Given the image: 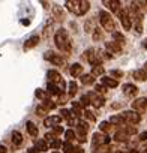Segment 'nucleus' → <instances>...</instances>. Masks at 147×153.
<instances>
[{
	"mask_svg": "<svg viewBox=\"0 0 147 153\" xmlns=\"http://www.w3.org/2000/svg\"><path fill=\"white\" fill-rule=\"evenodd\" d=\"M54 44L56 47L59 48L60 53L63 54H69L72 51V44H71V39H69V35L65 29H59L54 35Z\"/></svg>",
	"mask_w": 147,
	"mask_h": 153,
	"instance_id": "f257e3e1",
	"label": "nucleus"
},
{
	"mask_svg": "<svg viewBox=\"0 0 147 153\" xmlns=\"http://www.w3.org/2000/svg\"><path fill=\"white\" fill-rule=\"evenodd\" d=\"M65 6L69 12L80 17V15H86V12H89L90 2H87V0H68Z\"/></svg>",
	"mask_w": 147,
	"mask_h": 153,
	"instance_id": "f03ea898",
	"label": "nucleus"
},
{
	"mask_svg": "<svg viewBox=\"0 0 147 153\" xmlns=\"http://www.w3.org/2000/svg\"><path fill=\"white\" fill-rule=\"evenodd\" d=\"M99 21H101V26H102V29L105 32H108V33H114L116 32V24H114V20H113L110 12L99 11Z\"/></svg>",
	"mask_w": 147,
	"mask_h": 153,
	"instance_id": "7ed1b4c3",
	"label": "nucleus"
},
{
	"mask_svg": "<svg viewBox=\"0 0 147 153\" xmlns=\"http://www.w3.org/2000/svg\"><path fill=\"white\" fill-rule=\"evenodd\" d=\"M83 60H86L87 63H90L92 66L95 65H102V59L101 54H98V51L95 48H89L83 53Z\"/></svg>",
	"mask_w": 147,
	"mask_h": 153,
	"instance_id": "20e7f679",
	"label": "nucleus"
},
{
	"mask_svg": "<svg viewBox=\"0 0 147 153\" xmlns=\"http://www.w3.org/2000/svg\"><path fill=\"white\" fill-rule=\"evenodd\" d=\"M47 78H48V83H53V84L59 86V87L62 89V92L65 90V87H66V83L63 81L62 75H60L57 71H54V69L48 71V72H47Z\"/></svg>",
	"mask_w": 147,
	"mask_h": 153,
	"instance_id": "39448f33",
	"label": "nucleus"
},
{
	"mask_svg": "<svg viewBox=\"0 0 147 153\" xmlns=\"http://www.w3.org/2000/svg\"><path fill=\"white\" fill-rule=\"evenodd\" d=\"M111 141V138L107 135V134H102V132H95L93 134V140H92V144L93 147H101V146H108Z\"/></svg>",
	"mask_w": 147,
	"mask_h": 153,
	"instance_id": "423d86ee",
	"label": "nucleus"
},
{
	"mask_svg": "<svg viewBox=\"0 0 147 153\" xmlns=\"http://www.w3.org/2000/svg\"><path fill=\"white\" fill-rule=\"evenodd\" d=\"M44 59L45 60H48V62H51L53 65H56V66H63L66 62H65V59L62 57V54H56L54 51H45L44 53Z\"/></svg>",
	"mask_w": 147,
	"mask_h": 153,
	"instance_id": "0eeeda50",
	"label": "nucleus"
},
{
	"mask_svg": "<svg viewBox=\"0 0 147 153\" xmlns=\"http://www.w3.org/2000/svg\"><path fill=\"white\" fill-rule=\"evenodd\" d=\"M122 119H123V122L125 123H128V125H137V123H140V120H141V116L138 114V113H135V111H123L122 114H119Z\"/></svg>",
	"mask_w": 147,
	"mask_h": 153,
	"instance_id": "6e6552de",
	"label": "nucleus"
},
{
	"mask_svg": "<svg viewBox=\"0 0 147 153\" xmlns=\"http://www.w3.org/2000/svg\"><path fill=\"white\" fill-rule=\"evenodd\" d=\"M86 96L89 98L90 105H93V107H96V108H101V107L105 105V99H104V96H99V95H96L95 92H89Z\"/></svg>",
	"mask_w": 147,
	"mask_h": 153,
	"instance_id": "1a4fd4ad",
	"label": "nucleus"
},
{
	"mask_svg": "<svg viewBox=\"0 0 147 153\" xmlns=\"http://www.w3.org/2000/svg\"><path fill=\"white\" fill-rule=\"evenodd\" d=\"M117 15H119V20H120L123 29H125V30H131V29H132V21H131V18H129L126 9H120V11L117 12Z\"/></svg>",
	"mask_w": 147,
	"mask_h": 153,
	"instance_id": "9d476101",
	"label": "nucleus"
},
{
	"mask_svg": "<svg viewBox=\"0 0 147 153\" xmlns=\"http://www.w3.org/2000/svg\"><path fill=\"white\" fill-rule=\"evenodd\" d=\"M146 110H147V98H138L132 102V111L143 113Z\"/></svg>",
	"mask_w": 147,
	"mask_h": 153,
	"instance_id": "9b49d317",
	"label": "nucleus"
},
{
	"mask_svg": "<svg viewBox=\"0 0 147 153\" xmlns=\"http://www.w3.org/2000/svg\"><path fill=\"white\" fill-rule=\"evenodd\" d=\"M122 92H123V95L126 98H134L138 93V87L134 86V84H131V83H128V84H123L122 86Z\"/></svg>",
	"mask_w": 147,
	"mask_h": 153,
	"instance_id": "f8f14e48",
	"label": "nucleus"
},
{
	"mask_svg": "<svg viewBox=\"0 0 147 153\" xmlns=\"http://www.w3.org/2000/svg\"><path fill=\"white\" fill-rule=\"evenodd\" d=\"M39 41H41V38L38 36V35H33V36H30L26 42H24V45H23V50L24 51H30L32 48H35L38 44H39Z\"/></svg>",
	"mask_w": 147,
	"mask_h": 153,
	"instance_id": "ddd939ff",
	"label": "nucleus"
},
{
	"mask_svg": "<svg viewBox=\"0 0 147 153\" xmlns=\"http://www.w3.org/2000/svg\"><path fill=\"white\" fill-rule=\"evenodd\" d=\"M102 3H104L111 12H116V14L120 11V6H122V3L119 2V0H104Z\"/></svg>",
	"mask_w": 147,
	"mask_h": 153,
	"instance_id": "4468645a",
	"label": "nucleus"
},
{
	"mask_svg": "<svg viewBox=\"0 0 147 153\" xmlns=\"http://www.w3.org/2000/svg\"><path fill=\"white\" fill-rule=\"evenodd\" d=\"M60 122H62V117H60V116H50V117H45V119H44V125H45L47 128L59 126Z\"/></svg>",
	"mask_w": 147,
	"mask_h": 153,
	"instance_id": "2eb2a0df",
	"label": "nucleus"
},
{
	"mask_svg": "<svg viewBox=\"0 0 147 153\" xmlns=\"http://www.w3.org/2000/svg\"><path fill=\"white\" fill-rule=\"evenodd\" d=\"M101 81H102V84H101V86H104L105 89H116V87L119 86L117 80L111 78V76H102Z\"/></svg>",
	"mask_w": 147,
	"mask_h": 153,
	"instance_id": "dca6fc26",
	"label": "nucleus"
},
{
	"mask_svg": "<svg viewBox=\"0 0 147 153\" xmlns=\"http://www.w3.org/2000/svg\"><path fill=\"white\" fill-rule=\"evenodd\" d=\"M105 48H107V51H108V54H114V56H117V54H120L122 53V47L120 45H117L116 42H107L105 44Z\"/></svg>",
	"mask_w": 147,
	"mask_h": 153,
	"instance_id": "f3484780",
	"label": "nucleus"
},
{
	"mask_svg": "<svg viewBox=\"0 0 147 153\" xmlns=\"http://www.w3.org/2000/svg\"><path fill=\"white\" fill-rule=\"evenodd\" d=\"M83 66L80 65V63H74V65H71V69H69V74L74 76V78H78V76H81L83 75Z\"/></svg>",
	"mask_w": 147,
	"mask_h": 153,
	"instance_id": "a211bd4d",
	"label": "nucleus"
},
{
	"mask_svg": "<svg viewBox=\"0 0 147 153\" xmlns=\"http://www.w3.org/2000/svg\"><path fill=\"white\" fill-rule=\"evenodd\" d=\"M48 95H53V96H60L63 92H62V89L59 87V86H56V84H53V83H48L47 84V90H45Z\"/></svg>",
	"mask_w": 147,
	"mask_h": 153,
	"instance_id": "6ab92c4d",
	"label": "nucleus"
},
{
	"mask_svg": "<svg viewBox=\"0 0 147 153\" xmlns=\"http://www.w3.org/2000/svg\"><path fill=\"white\" fill-rule=\"evenodd\" d=\"M53 17H54L57 21H65L66 14H65V11H63L60 6H53Z\"/></svg>",
	"mask_w": 147,
	"mask_h": 153,
	"instance_id": "aec40b11",
	"label": "nucleus"
},
{
	"mask_svg": "<svg viewBox=\"0 0 147 153\" xmlns=\"http://www.w3.org/2000/svg\"><path fill=\"white\" fill-rule=\"evenodd\" d=\"M113 35V42H116L117 45H120L122 48H123V45L126 44V38L120 33V32H114V33H111Z\"/></svg>",
	"mask_w": 147,
	"mask_h": 153,
	"instance_id": "412c9836",
	"label": "nucleus"
},
{
	"mask_svg": "<svg viewBox=\"0 0 147 153\" xmlns=\"http://www.w3.org/2000/svg\"><path fill=\"white\" fill-rule=\"evenodd\" d=\"M11 141H12V144H14L15 147L21 146V143H23V135H21V132H20V131H14L12 135H11Z\"/></svg>",
	"mask_w": 147,
	"mask_h": 153,
	"instance_id": "4be33fe9",
	"label": "nucleus"
},
{
	"mask_svg": "<svg viewBox=\"0 0 147 153\" xmlns=\"http://www.w3.org/2000/svg\"><path fill=\"white\" fill-rule=\"evenodd\" d=\"M132 76H134V78H135L137 81H146V80H147V74L144 72V69H143V68H141V69L134 71Z\"/></svg>",
	"mask_w": 147,
	"mask_h": 153,
	"instance_id": "5701e85b",
	"label": "nucleus"
},
{
	"mask_svg": "<svg viewBox=\"0 0 147 153\" xmlns=\"http://www.w3.org/2000/svg\"><path fill=\"white\" fill-rule=\"evenodd\" d=\"M26 128H27V132H29V135L30 137H38V134H39V131H38V126L33 123V122H27V125H26Z\"/></svg>",
	"mask_w": 147,
	"mask_h": 153,
	"instance_id": "b1692460",
	"label": "nucleus"
},
{
	"mask_svg": "<svg viewBox=\"0 0 147 153\" xmlns=\"http://www.w3.org/2000/svg\"><path fill=\"white\" fill-rule=\"evenodd\" d=\"M114 140H116L117 143H126V141L129 140V135H128L126 132H123V131H117V132L114 134Z\"/></svg>",
	"mask_w": 147,
	"mask_h": 153,
	"instance_id": "393cba45",
	"label": "nucleus"
},
{
	"mask_svg": "<svg viewBox=\"0 0 147 153\" xmlns=\"http://www.w3.org/2000/svg\"><path fill=\"white\" fill-rule=\"evenodd\" d=\"M33 149H35L36 152H47V150H48V144H47L44 140H36Z\"/></svg>",
	"mask_w": 147,
	"mask_h": 153,
	"instance_id": "a878e982",
	"label": "nucleus"
},
{
	"mask_svg": "<svg viewBox=\"0 0 147 153\" xmlns=\"http://www.w3.org/2000/svg\"><path fill=\"white\" fill-rule=\"evenodd\" d=\"M51 33H53V20L47 21V24L44 27V39H48L51 36Z\"/></svg>",
	"mask_w": 147,
	"mask_h": 153,
	"instance_id": "bb28decb",
	"label": "nucleus"
},
{
	"mask_svg": "<svg viewBox=\"0 0 147 153\" xmlns=\"http://www.w3.org/2000/svg\"><path fill=\"white\" fill-rule=\"evenodd\" d=\"M105 74V69H104V66L102 65H95L93 68H92V76H99V75H104Z\"/></svg>",
	"mask_w": 147,
	"mask_h": 153,
	"instance_id": "cd10ccee",
	"label": "nucleus"
},
{
	"mask_svg": "<svg viewBox=\"0 0 147 153\" xmlns=\"http://www.w3.org/2000/svg\"><path fill=\"white\" fill-rule=\"evenodd\" d=\"M81 83L84 84V86H92L93 83H95V76H92L90 74H83L81 75Z\"/></svg>",
	"mask_w": 147,
	"mask_h": 153,
	"instance_id": "c85d7f7f",
	"label": "nucleus"
},
{
	"mask_svg": "<svg viewBox=\"0 0 147 153\" xmlns=\"http://www.w3.org/2000/svg\"><path fill=\"white\" fill-rule=\"evenodd\" d=\"M108 123L110 125H114V126H123L125 125V122H123V119L120 116H111L110 120H108Z\"/></svg>",
	"mask_w": 147,
	"mask_h": 153,
	"instance_id": "c756f323",
	"label": "nucleus"
},
{
	"mask_svg": "<svg viewBox=\"0 0 147 153\" xmlns=\"http://www.w3.org/2000/svg\"><path fill=\"white\" fill-rule=\"evenodd\" d=\"M68 87H69V96L74 98V96L77 95V92H78V86H77V83H75V81H71V83L68 84Z\"/></svg>",
	"mask_w": 147,
	"mask_h": 153,
	"instance_id": "7c9ffc66",
	"label": "nucleus"
},
{
	"mask_svg": "<svg viewBox=\"0 0 147 153\" xmlns=\"http://www.w3.org/2000/svg\"><path fill=\"white\" fill-rule=\"evenodd\" d=\"M65 138H66V141H68V143L75 141V140H77V137H75V132H74V129H68V131H65Z\"/></svg>",
	"mask_w": 147,
	"mask_h": 153,
	"instance_id": "2f4dec72",
	"label": "nucleus"
},
{
	"mask_svg": "<svg viewBox=\"0 0 147 153\" xmlns=\"http://www.w3.org/2000/svg\"><path fill=\"white\" fill-rule=\"evenodd\" d=\"M92 33H93V41H102V39H104V32H102V29L95 27V30H93Z\"/></svg>",
	"mask_w": 147,
	"mask_h": 153,
	"instance_id": "473e14b6",
	"label": "nucleus"
},
{
	"mask_svg": "<svg viewBox=\"0 0 147 153\" xmlns=\"http://www.w3.org/2000/svg\"><path fill=\"white\" fill-rule=\"evenodd\" d=\"M42 107H44L47 111H51V110L56 108V102H53L51 99H45V101H42Z\"/></svg>",
	"mask_w": 147,
	"mask_h": 153,
	"instance_id": "72a5a7b5",
	"label": "nucleus"
},
{
	"mask_svg": "<svg viewBox=\"0 0 147 153\" xmlns=\"http://www.w3.org/2000/svg\"><path fill=\"white\" fill-rule=\"evenodd\" d=\"M84 29H86V32H87V33H92V32L95 30V18H90V20L86 23Z\"/></svg>",
	"mask_w": 147,
	"mask_h": 153,
	"instance_id": "f704fd0d",
	"label": "nucleus"
},
{
	"mask_svg": "<svg viewBox=\"0 0 147 153\" xmlns=\"http://www.w3.org/2000/svg\"><path fill=\"white\" fill-rule=\"evenodd\" d=\"M35 95H36V98H39L41 101H45V99H48V93H47L45 90H42V89H36Z\"/></svg>",
	"mask_w": 147,
	"mask_h": 153,
	"instance_id": "c9c22d12",
	"label": "nucleus"
},
{
	"mask_svg": "<svg viewBox=\"0 0 147 153\" xmlns=\"http://www.w3.org/2000/svg\"><path fill=\"white\" fill-rule=\"evenodd\" d=\"M110 129H111V125H110L108 122H101V123H99V131H101L102 134L110 132Z\"/></svg>",
	"mask_w": 147,
	"mask_h": 153,
	"instance_id": "e433bc0d",
	"label": "nucleus"
},
{
	"mask_svg": "<svg viewBox=\"0 0 147 153\" xmlns=\"http://www.w3.org/2000/svg\"><path fill=\"white\" fill-rule=\"evenodd\" d=\"M120 131L126 132L128 135H135V134H137V128H135V126H125V125H123Z\"/></svg>",
	"mask_w": 147,
	"mask_h": 153,
	"instance_id": "4c0bfd02",
	"label": "nucleus"
},
{
	"mask_svg": "<svg viewBox=\"0 0 147 153\" xmlns=\"http://www.w3.org/2000/svg\"><path fill=\"white\" fill-rule=\"evenodd\" d=\"M93 153H111V146H101V147H96Z\"/></svg>",
	"mask_w": 147,
	"mask_h": 153,
	"instance_id": "58836bf2",
	"label": "nucleus"
},
{
	"mask_svg": "<svg viewBox=\"0 0 147 153\" xmlns=\"http://www.w3.org/2000/svg\"><path fill=\"white\" fill-rule=\"evenodd\" d=\"M35 113H36V116H39V117H45L47 114H48V111L42 107V105H39V107H36V110H35Z\"/></svg>",
	"mask_w": 147,
	"mask_h": 153,
	"instance_id": "ea45409f",
	"label": "nucleus"
},
{
	"mask_svg": "<svg viewBox=\"0 0 147 153\" xmlns=\"http://www.w3.org/2000/svg\"><path fill=\"white\" fill-rule=\"evenodd\" d=\"M62 149H63V153H72V149H74V146H72V143H68V141H65V143L62 144Z\"/></svg>",
	"mask_w": 147,
	"mask_h": 153,
	"instance_id": "a19ab883",
	"label": "nucleus"
},
{
	"mask_svg": "<svg viewBox=\"0 0 147 153\" xmlns=\"http://www.w3.org/2000/svg\"><path fill=\"white\" fill-rule=\"evenodd\" d=\"M78 102H80L81 108H87V107L90 105V102H89V98H87L86 95H83V96H81V99H80Z\"/></svg>",
	"mask_w": 147,
	"mask_h": 153,
	"instance_id": "79ce46f5",
	"label": "nucleus"
},
{
	"mask_svg": "<svg viewBox=\"0 0 147 153\" xmlns=\"http://www.w3.org/2000/svg\"><path fill=\"white\" fill-rule=\"evenodd\" d=\"M84 117H86L87 120H90V122H95V120H96L95 113H93V111H90V110H86V111H84Z\"/></svg>",
	"mask_w": 147,
	"mask_h": 153,
	"instance_id": "37998d69",
	"label": "nucleus"
},
{
	"mask_svg": "<svg viewBox=\"0 0 147 153\" xmlns=\"http://www.w3.org/2000/svg\"><path fill=\"white\" fill-rule=\"evenodd\" d=\"M95 93L99 95V96H102V95L105 93V87L101 86V84H96V86H95Z\"/></svg>",
	"mask_w": 147,
	"mask_h": 153,
	"instance_id": "c03bdc74",
	"label": "nucleus"
},
{
	"mask_svg": "<svg viewBox=\"0 0 147 153\" xmlns=\"http://www.w3.org/2000/svg\"><path fill=\"white\" fill-rule=\"evenodd\" d=\"M110 75H111V78H122V76H123V72H122V71L114 69V71H111V72H110Z\"/></svg>",
	"mask_w": 147,
	"mask_h": 153,
	"instance_id": "a18cd8bd",
	"label": "nucleus"
},
{
	"mask_svg": "<svg viewBox=\"0 0 147 153\" xmlns=\"http://www.w3.org/2000/svg\"><path fill=\"white\" fill-rule=\"evenodd\" d=\"M51 129H53V131H51V134H53L54 137H57V135H60L62 132H65L62 126H54V128H51Z\"/></svg>",
	"mask_w": 147,
	"mask_h": 153,
	"instance_id": "49530a36",
	"label": "nucleus"
},
{
	"mask_svg": "<svg viewBox=\"0 0 147 153\" xmlns=\"http://www.w3.org/2000/svg\"><path fill=\"white\" fill-rule=\"evenodd\" d=\"M50 147H51V149H54V150H57L59 147H62V141H60L59 138H56L53 143H50Z\"/></svg>",
	"mask_w": 147,
	"mask_h": 153,
	"instance_id": "de8ad7c7",
	"label": "nucleus"
},
{
	"mask_svg": "<svg viewBox=\"0 0 147 153\" xmlns=\"http://www.w3.org/2000/svg\"><path fill=\"white\" fill-rule=\"evenodd\" d=\"M72 153H84V150L81 147H74L72 149Z\"/></svg>",
	"mask_w": 147,
	"mask_h": 153,
	"instance_id": "09e8293b",
	"label": "nucleus"
},
{
	"mask_svg": "<svg viewBox=\"0 0 147 153\" xmlns=\"http://www.w3.org/2000/svg\"><path fill=\"white\" fill-rule=\"evenodd\" d=\"M140 140H141V141H147V132L140 134Z\"/></svg>",
	"mask_w": 147,
	"mask_h": 153,
	"instance_id": "8fccbe9b",
	"label": "nucleus"
},
{
	"mask_svg": "<svg viewBox=\"0 0 147 153\" xmlns=\"http://www.w3.org/2000/svg\"><path fill=\"white\" fill-rule=\"evenodd\" d=\"M6 152H8V149L3 144H0V153H6Z\"/></svg>",
	"mask_w": 147,
	"mask_h": 153,
	"instance_id": "3c124183",
	"label": "nucleus"
},
{
	"mask_svg": "<svg viewBox=\"0 0 147 153\" xmlns=\"http://www.w3.org/2000/svg\"><path fill=\"white\" fill-rule=\"evenodd\" d=\"M137 3H138V5H141V6H143V9H146V11H147V2H137Z\"/></svg>",
	"mask_w": 147,
	"mask_h": 153,
	"instance_id": "603ef678",
	"label": "nucleus"
},
{
	"mask_svg": "<svg viewBox=\"0 0 147 153\" xmlns=\"http://www.w3.org/2000/svg\"><path fill=\"white\" fill-rule=\"evenodd\" d=\"M41 3L44 5V8H47V9L50 8V3H48V2H41Z\"/></svg>",
	"mask_w": 147,
	"mask_h": 153,
	"instance_id": "864d4df0",
	"label": "nucleus"
},
{
	"mask_svg": "<svg viewBox=\"0 0 147 153\" xmlns=\"http://www.w3.org/2000/svg\"><path fill=\"white\" fill-rule=\"evenodd\" d=\"M21 23H23V24H24V26H29V24H30V21H29V20H23V21H21Z\"/></svg>",
	"mask_w": 147,
	"mask_h": 153,
	"instance_id": "5fc2aeb1",
	"label": "nucleus"
},
{
	"mask_svg": "<svg viewBox=\"0 0 147 153\" xmlns=\"http://www.w3.org/2000/svg\"><path fill=\"white\" fill-rule=\"evenodd\" d=\"M111 107H113V108H120V107H122V104H113Z\"/></svg>",
	"mask_w": 147,
	"mask_h": 153,
	"instance_id": "6e6d98bb",
	"label": "nucleus"
},
{
	"mask_svg": "<svg viewBox=\"0 0 147 153\" xmlns=\"http://www.w3.org/2000/svg\"><path fill=\"white\" fill-rule=\"evenodd\" d=\"M143 47H144V48H146V50H147V38H146V41H144V42H143Z\"/></svg>",
	"mask_w": 147,
	"mask_h": 153,
	"instance_id": "4d7b16f0",
	"label": "nucleus"
},
{
	"mask_svg": "<svg viewBox=\"0 0 147 153\" xmlns=\"http://www.w3.org/2000/svg\"><path fill=\"white\" fill-rule=\"evenodd\" d=\"M143 69H144V72H146V74H147V62H146V63H144V68H143Z\"/></svg>",
	"mask_w": 147,
	"mask_h": 153,
	"instance_id": "13d9d810",
	"label": "nucleus"
},
{
	"mask_svg": "<svg viewBox=\"0 0 147 153\" xmlns=\"http://www.w3.org/2000/svg\"><path fill=\"white\" fill-rule=\"evenodd\" d=\"M128 153H140V152H138V150H129Z\"/></svg>",
	"mask_w": 147,
	"mask_h": 153,
	"instance_id": "bf43d9fd",
	"label": "nucleus"
},
{
	"mask_svg": "<svg viewBox=\"0 0 147 153\" xmlns=\"http://www.w3.org/2000/svg\"><path fill=\"white\" fill-rule=\"evenodd\" d=\"M116 153H123V152H122V150H119V152H116Z\"/></svg>",
	"mask_w": 147,
	"mask_h": 153,
	"instance_id": "052dcab7",
	"label": "nucleus"
},
{
	"mask_svg": "<svg viewBox=\"0 0 147 153\" xmlns=\"http://www.w3.org/2000/svg\"><path fill=\"white\" fill-rule=\"evenodd\" d=\"M53 153H59V152H53Z\"/></svg>",
	"mask_w": 147,
	"mask_h": 153,
	"instance_id": "680f3d73",
	"label": "nucleus"
}]
</instances>
